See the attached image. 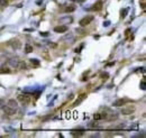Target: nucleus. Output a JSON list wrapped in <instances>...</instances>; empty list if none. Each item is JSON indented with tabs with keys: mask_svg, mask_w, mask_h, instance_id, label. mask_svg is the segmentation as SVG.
Here are the masks:
<instances>
[{
	"mask_svg": "<svg viewBox=\"0 0 146 138\" xmlns=\"http://www.w3.org/2000/svg\"><path fill=\"white\" fill-rule=\"evenodd\" d=\"M114 64H115V62H111V63H108V64H107V66H112V65H114Z\"/></svg>",
	"mask_w": 146,
	"mask_h": 138,
	"instance_id": "obj_26",
	"label": "nucleus"
},
{
	"mask_svg": "<svg viewBox=\"0 0 146 138\" xmlns=\"http://www.w3.org/2000/svg\"><path fill=\"white\" fill-rule=\"evenodd\" d=\"M127 102H128L127 99H118V100H116L112 105H114L115 107H121L123 105H126Z\"/></svg>",
	"mask_w": 146,
	"mask_h": 138,
	"instance_id": "obj_7",
	"label": "nucleus"
},
{
	"mask_svg": "<svg viewBox=\"0 0 146 138\" xmlns=\"http://www.w3.org/2000/svg\"><path fill=\"white\" fill-rule=\"evenodd\" d=\"M0 73H10V70L8 67H3V70H0Z\"/></svg>",
	"mask_w": 146,
	"mask_h": 138,
	"instance_id": "obj_20",
	"label": "nucleus"
},
{
	"mask_svg": "<svg viewBox=\"0 0 146 138\" xmlns=\"http://www.w3.org/2000/svg\"><path fill=\"white\" fill-rule=\"evenodd\" d=\"M100 76H101V79H104V80H107L108 78H109V74H108V73H101L100 74Z\"/></svg>",
	"mask_w": 146,
	"mask_h": 138,
	"instance_id": "obj_19",
	"label": "nucleus"
},
{
	"mask_svg": "<svg viewBox=\"0 0 146 138\" xmlns=\"http://www.w3.org/2000/svg\"><path fill=\"white\" fill-rule=\"evenodd\" d=\"M68 26H65V25H61V26H56L54 28V32L55 33H65V32H68Z\"/></svg>",
	"mask_w": 146,
	"mask_h": 138,
	"instance_id": "obj_6",
	"label": "nucleus"
},
{
	"mask_svg": "<svg viewBox=\"0 0 146 138\" xmlns=\"http://www.w3.org/2000/svg\"><path fill=\"white\" fill-rule=\"evenodd\" d=\"M93 118H94V120H101V119H104L102 118V113H96L93 116Z\"/></svg>",
	"mask_w": 146,
	"mask_h": 138,
	"instance_id": "obj_16",
	"label": "nucleus"
},
{
	"mask_svg": "<svg viewBox=\"0 0 146 138\" xmlns=\"http://www.w3.org/2000/svg\"><path fill=\"white\" fill-rule=\"evenodd\" d=\"M126 13H127V9H124V10H121V15H120V17L121 18H125V16H126Z\"/></svg>",
	"mask_w": 146,
	"mask_h": 138,
	"instance_id": "obj_21",
	"label": "nucleus"
},
{
	"mask_svg": "<svg viewBox=\"0 0 146 138\" xmlns=\"http://www.w3.org/2000/svg\"><path fill=\"white\" fill-rule=\"evenodd\" d=\"M140 88L143 90H145V79L142 80V83H140Z\"/></svg>",
	"mask_w": 146,
	"mask_h": 138,
	"instance_id": "obj_23",
	"label": "nucleus"
},
{
	"mask_svg": "<svg viewBox=\"0 0 146 138\" xmlns=\"http://www.w3.org/2000/svg\"><path fill=\"white\" fill-rule=\"evenodd\" d=\"M2 109H3V111H5V113H7L8 116H13V115L16 113V109L10 108V107H8V105H5Z\"/></svg>",
	"mask_w": 146,
	"mask_h": 138,
	"instance_id": "obj_5",
	"label": "nucleus"
},
{
	"mask_svg": "<svg viewBox=\"0 0 146 138\" xmlns=\"http://www.w3.org/2000/svg\"><path fill=\"white\" fill-rule=\"evenodd\" d=\"M0 6L1 7L8 6V0H0Z\"/></svg>",
	"mask_w": 146,
	"mask_h": 138,
	"instance_id": "obj_18",
	"label": "nucleus"
},
{
	"mask_svg": "<svg viewBox=\"0 0 146 138\" xmlns=\"http://www.w3.org/2000/svg\"><path fill=\"white\" fill-rule=\"evenodd\" d=\"M71 134L73 136H82L84 134V129H74L71 131Z\"/></svg>",
	"mask_w": 146,
	"mask_h": 138,
	"instance_id": "obj_10",
	"label": "nucleus"
},
{
	"mask_svg": "<svg viewBox=\"0 0 146 138\" xmlns=\"http://www.w3.org/2000/svg\"><path fill=\"white\" fill-rule=\"evenodd\" d=\"M74 10H75V7L74 6H66L64 8L65 13H72V11H74Z\"/></svg>",
	"mask_w": 146,
	"mask_h": 138,
	"instance_id": "obj_12",
	"label": "nucleus"
},
{
	"mask_svg": "<svg viewBox=\"0 0 146 138\" xmlns=\"http://www.w3.org/2000/svg\"><path fill=\"white\" fill-rule=\"evenodd\" d=\"M30 63H32V65H34V66H38L39 64H41L38 59H30Z\"/></svg>",
	"mask_w": 146,
	"mask_h": 138,
	"instance_id": "obj_14",
	"label": "nucleus"
},
{
	"mask_svg": "<svg viewBox=\"0 0 146 138\" xmlns=\"http://www.w3.org/2000/svg\"><path fill=\"white\" fill-rule=\"evenodd\" d=\"M73 1H75V2H84L85 0H73Z\"/></svg>",
	"mask_w": 146,
	"mask_h": 138,
	"instance_id": "obj_25",
	"label": "nucleus"
},
{
	"mask_svg": "<svg viewBox=\"0 0 146 138\" xmlns=\"http://www.w3.org/2000/svg\"><path fill=\"white\" fill-rule=\"evenodd\" d=\"M10 44H11V46H13L15 49H18L20 47V45H21V43L19 42V39H13L11 42H10Z\"/></svg>",
	"mask_w": 146,
	"mask_h": 138,
	"instance_id": "obj_9",
	"label": "nucleus"
},
{
	"mask_svg": "<svg viewBox=\"0 0 146 138\" xmlns=\"http://www.w3.org/2000/svg\"><path fill=\"white\" fill-rule=\"evenodd\" d=\"M92 20H93V16H90V15H89V16H85L84 18H82L79 24H80V26L81 27H85V26H88Z\"/></svg>",
	"mask_w": 146,
	"mask_h": 138,
	"instance_id": "obj_2",
	"label": "nucleus"
},
{
	"mask_svg": "<svg viewBox=\"0 0 146 138\" xmlns=\"http://www.w3.org/2000/svg\"><path fill=\"white\" fill-rule=\"evenodd\" d=\"M5 105H6V102L3 101L2 99H0V109H2Z\"/></svg>",
	"mask_w": 146,
	"mask_h": 138,
	"instance_id": "obj_22",
	"label": "nucleus"
},
{
	"mask_svg": "<svg viewBox=\"0 0 146 138\" xmlns=\"http://www.w3.org/2000/svg\"><path fill=\"white\" fill-rule=\"evenodd\" d=\"M17 99H18V101L23 102L24 105H28L29 102H30V97L28 94H19Z\"/></svg>",
	"mask_w": 146,
	"mask_h": 138,
	"instance_id": "obj_3",
	"label": "nucleus"
},
{
	"mask_svg": "<svg viewBox=\"0 0 146 138\" xmlns=\"http://www.w3.org/2000/svg\"><path fill=\"white\" fill-rule=\"evenodd\" d=\"M41 35H43V36H49V34L47 33H41Z\"/></svg>",
	"mask_w": 146,
	"mask_h": 138,
	"instance_id": "obj_27",
	"label": "nucleus"
},
{
	"mask_svg": "<svg viewBox=\"0 0 146 138\" xmlns=\"http://www.w3.org/2000/svg\"><path fill=\"white\" fill-rule=\"evenodd\" d=\"M18 69L25 70V69H26V63H25V62H19V64H18Z\"/></svg>",
	"mask_w": 146,
	"mask_h": 138,
	"instance_id": "obj_15",
	"label": "nucleus"
},
{
	"mask_svg": "<svg viewBox=\"0 0 146 138\" xmlns=\"http://www.w3.org/2000/svg\"><path fill=\"white\" fill-rule=\"evenodd\" d=\"M7 105H8V107H10V108H13V109H17V108H18L17 101L15 100V99H10L9 101H8V103H7Z\"/></svg>",
	"mask_w": 146,
	"mask_h": 138,
	"instance_id": "obj_8",
	"label": "nucleus"
},
{
	"mask_svg": "<svg viewBox=\"0 0 146 138\" xmlns=\"http://www.w3.org/2000/svg\"><path fill=\"white\" fill-rule=\"evenodd\" d=\"M87 98V94L85 93H82V94H80V95H78V98H76V100L74 101V103H73V105L74 107H76V105H81L82 102L84 101V99Z\"/></svg>",
	"mask_w": 146,
	"mask_h": 138,
	"instance_id": "obj_4",
	"label": "nucleus"
},
{
	"mask_svg": "<svg viewBox=\"0 0 146 138\" xmlns=\"http://www.w3.org/2000/svg\"><path fill=\"white\" fill-rule=\"evenodd\" d=\"M25 52L26 53H32L33 52V46L29 45V44H26V46H25Z\"/></svg>",
	"mask_w": 146,
	"mask_h": 138,
	"instance_id": "obj_13",
	"label": "nucleus"
},
{
	"mask_svg": "<svg viewBox=\"0 0 146 138\" xmlns=\"http://www.w3.org/2000/svg\"><path fill=\"white\" fill-rule=\"evenodd\" d=\"M135 105H127V107H124L123 109H121V112L120 113H123V115L127 116V115H132V113H134L135 112Z\"/></svg>",
	"mask_w": 146,
	"mask_h": 138,
	"instance_id": "obj_1",
	"label": "nucleus"
},
{
	"mask_svg": "<svg viewBox=\"0 0 146 138\" xmlns=\"http://www.w3.org/2000/svg\"><path fill=\"white\" fill-rule=\"evenodd\" d=\"M101 8H102V1H98V2H96L93 5V7L91 8V10H96V11H98V10H100Z\"/></svg>",
	"mask_w": 146,
	"mask_h": 138,
	"instance_id": "obj_11",
	"label": "nucleus"
},
{
	"mask_svg": "<svg viewBox=\"0 0 146 138\" xmlns=\"http://www.w3.org/2000/svg\"><path fill=\"white\" fill-rule=\"evenodd\" d=\"M76 32L79 34H84V30H82V29H76Z\"/></svg>",
	"mask_w": 146,
	"mask_h": 138,
	"instance_id": "obj_24",
	"label": "nucleus"
},
{
	"mask_svg": "<svg viewBox=\"0 0 146 138\" xmlns=\"http://www.w3.org/2000/svg\"><path fill=\"white\" fill-rule=\"evenodd\" d=\"M42 56L43 57H45V59L49 61V52H47V51H44V52L42 53Z\"/></svg>",
	"mask_w": 146,
	"mask_h": 138,
	"instance_id": "obj_17",
	"label": "nucleus"
}]
</instances>
